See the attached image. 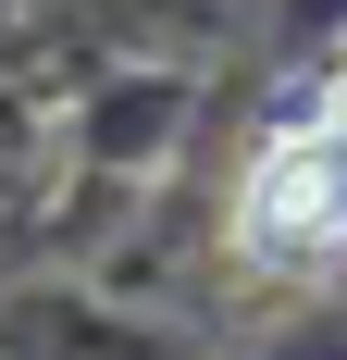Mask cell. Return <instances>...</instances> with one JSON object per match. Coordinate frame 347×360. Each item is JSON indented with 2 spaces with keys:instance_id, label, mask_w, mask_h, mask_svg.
<instances>
[{
  "instance_id": "1",
  "label": "cell",
  "mask_w": 347,
  "mask_h": 360,
  "mask_svg": "<svg viewBox=\"0 0 347 360\" xmlns=\"http://www.w3.org/2000/svg\"><path fill=\"white\" fill-rule=\"evenodd\" d=\"M261 249H347V137H310L261 174Z\"/></svg>"
}]
</instances>
